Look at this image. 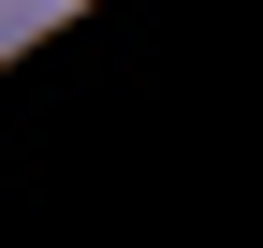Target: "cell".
Returning <instances> with one entry per match:
<instances>
[{
    "instance_id": "obj_1",
    "label": "cell",
    "mask_w": 263,
    "mask_h": 248,
    "mask_svg": "<svg viewBox=\"0 0 263 248\" xmlns=\"http://www.w3.org/2000/svg\"><path fill=\"white\" fill-rule=\"evenodd\" d=\"M0 15H29V0H0Z\"/></svg>"
},
{
    "instance_id": "obj_2",
    "label": "cell",
    "mask_w": 263,
    "mask_h": 248,
    "mask_svg": "<svg viewBox=\"0 0 263 248\" xmlns=\"http://www.w3.org/2000/svg\"><path fill=\"white\" fill-rule=\"evenodd\" d=\"M29 15H44V0H29Z\"/></svg>"
}]
</instances>
